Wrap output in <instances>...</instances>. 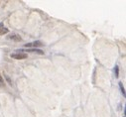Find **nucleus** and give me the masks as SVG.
<instances>
[{"mask_svg": "<svg viewBox=\"0 0 126 117\" xmlns=\"http://www.w3.org/2000/svg\"><path fill=\"white\" fill-rule=\"evenodd\" d=\"M10 57L12 58H15V60H25V58H27L28 55L26 53H24V52H20L19 50H17L16 52L12 53L10 55Z\"/></svg>", "mask_w": 126, "mask_h": 117, "instance_id": "f257e3e1", "label": "nucleus"}, {"mask_svg": "<svg viewBox=\"0 0 126 117\" xmlns=\"http://www.w3.org/2000/svg\"><path fill=\"white\" fill-rule=\"evenodd\" d=\"M7 39L12 40V41H15V42H20L22 40V38L18 34H10V35L7 36Z\"/></svg>", "mask_w": 126, "mask_h": 117, "instance_id": "f03ea898", "label": "nucleus"}, {"mask_svg": "<svg viewBox=\"0 0 126 117\" xmlns=\"http://www.w3.org/2000/svg\"><path fill=\"white\" fill-rule=\"evenodd\" d=\"M8 32H9V30L4 26V24H3V23H0V36L5 35V34H7Z\"/></svg>", "mask_w": 126, "mask_h": 117, "instance_id": "7ed1b4c3", "label": "nucleus"}, {"mask_svg": "<svg viewBox=\"0 0 126 117\" xmlns=\"http://www.w3.org/2000/svg\"><path fill=\"white\" fill-rule=\"evenodd\" d=\"M23 51H26V54L27 53H37L39 55H44V52L40 49H27V50H23Z\"/></svg>", "mask_w": 126, "mask_h": 117, "instance_id": "20e7f679", "label": "nucleus"}, {"mask_svg": "<svg viewBox=\"0 0 126 117\" xmlns=\"http://www.w3.org/2000/svg\"><path fill=\"white\" fill-rule=\"evenodd\" d=\"M42 45H43V44H42L40 41H35V42H33V43L26 44L25 47H40V46H42Z\"/></svg>", "mask_w": 126, "mask_h": 117, "instance_id": "39448f33", "label": "nucleus"}, {"mask_svg": "<svg viewBox=\"0 0 126 117\" xmlns=\"http://www.w3.org/2000/svg\"><path fill=\"white\" fill-rule=\"evenodd\" d=\"M114 74H115V77H118L119 76V67L118 66H115L114 67Z\"/></svg>", "mask_w": 126, "mask_h": 117, "instance_id": "423d86ee", "label": "nucleus"}, {"mask_svg": "<svg viewBox=\"0 0 126 117\" xmlns=\"http://www.w3.org/2000/svg\"><path fill=\"white\" fill-rule=\"evenodd\" d=\"M119 87H120V91L123 94V96H125V90H124V86L122 84V82H119Z\"/></svg>", "mask_w": 126, "mask_h": 117, "instance_id": "0eeeda50", "label": "nucleus"}, {"mask_svg": "<svg viewBox=\"0 0 126 117\" xmlns=\"http://www.w3.org/2000/svg\"><path fill=\"white\" fill-rule=\"evenodd\" d=\"M4 84V80H3V77L1 75V73H0V85H3Z\"/></svg>", "mask_w": 126, "mask_h": 117, "instance_id": "6e6552de", "label": "nucleus"}, {"mask_svg": "<svg viewBox=\"0 0 126 117\" xmlns=\"http://www.w3.org/2000/svg\"><path fill=\"white\" fill-rule=\"evenodd\" d=\"M123 117H125V116H123Z\"/></svg>", "mask_w": 126, "mask_h": 117, "instance_id": "1a4fd4ad", "label": "nucleus"}]
</instances>
